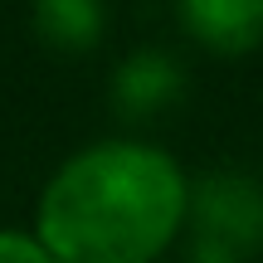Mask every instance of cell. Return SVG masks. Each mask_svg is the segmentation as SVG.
Masks as SVG:
<instances>
[{
  "mask_svg": "<svg viewBox=\"0 0 263 263\" xmlns=\"http://www.w3.org/2000/svg\"><path fill=\"white\" fill-rule=\"evenodd\" d=\"M185 215L190 185L166 151L103 141L59 166L34 224L54 263H151Z\"/></svg>",
  "mask_w": 263,
  "mask_h": 263,
  "instance_id": "obj_1",
  "label": "cell"
},
{
  "mask_svg": "<svg viewBox=\"0 0 263 263\" xmlns=\"http://www.w3.org/2000/svg\"><path fill=\"white\" fill-rule=\"evenodd\" d=\"M190 219L200 239L244 258L263 249V185L239 171H215L190 185Z\"/></svg>",
  "mask_w": 263,
  "mask_h": 263,
  "instance_id": "obj_2",
  "label": "cell"
},
{
  "mask_svg": "<svg viewBox=\"0 0 263 263\" xmlns=\"http://www.w3.org/2000/svg\"><path fill=\"white\" fill-rule=\"evenodd\" d=\"M180 93H185V68L171 54H161V49H141V54L122 59L117 73H112V107L127 122L156 117L161 107H171Z\"/></svg>",
  "mask_w": 263,
  "mask_h": 263,
  "instance_id": "obj_3",
  "label": "cell"
},
{
  "mask_svg": "<svg viewBox=\"0 0 263 263\" xmlns=\"http://www.w3.org/2000/svg\"><path fill=\"white\" fill-rule=\"evenodd\" d=\"M180 25L215 54H249L263 44V0H185Z\"/></svg>",
  "mask_w": 263,
  "mask_h": 263,
  "instance_id": "obj_4",
  "label": "cell"
},
{
  "mask_svg": "<svg viewBox=\"0 0 263 263\" xmlns=\"http://www.w3.org/2000/svg\"><path fill=\"white\" fill-rule=\"evenodd\" d=\"M103 5L98 0H39L34 5V34L54 49H93L103 39Z\"/></svg>",
  "mask_w": 263,
  "mask_h": 263,
  "instance_id": "obj_5",
  "label": "cell"
},
{
  "mask_svg": "<svg viewBox=\"0 0 263 263\" xmlns=\"http://www.w3.org/2000/svg\"><path fill=\"white\" fill-rule=\"evenodd\" d=\"M0 263H54L49 249L29 234H15V229H0Z\"/></svg>",
  "mask_w": 263,
  "mask_h": 263,
  "instance_id": "obj_6",
  "label": "cell"
},
{
  "mask_svg": "<svg viewBox=\"0 0 263 263\" xmlns=\"http://www.w3.org/2000/svg\"><path fill=\"white\" fill-rule=\"evenodd\" d=\"M180 263H239V254H229L224 244H210V239H200V234H195Z\"/></svg>",
  "mask_w": 263,
  "mask_h": 263,
  "instance_id": "obj_7",
  "label": "cell"
}]
</instances>
